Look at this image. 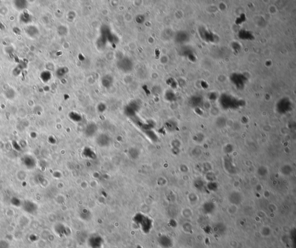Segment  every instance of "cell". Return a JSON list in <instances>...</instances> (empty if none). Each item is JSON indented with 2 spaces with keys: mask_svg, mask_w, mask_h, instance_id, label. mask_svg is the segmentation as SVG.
<instances>
[{
  "mask_svg": "<svg viewBox=\"0 0 296 248\" xmlns=\"http://www.w3.org/2000/svg\"><path fill=\"white\" fill-rule=\"evenodd\" d=\"M228 198H229V201H230V203H232V205H237L239 203H241V201H242V197H241V194L239 193L236 192V191L231 193L230 194Z\"/></svg>",
  "mask_w": 296,
  "mask_h": 248,
  "instance_id": "8992f818",
  "label": "cell"
},
{
  "mask_svg": "<svg viewBox=\"0 0 296 248\" xmlns=\"http://www.w3.org/2000/svg\"><path fill=\"white\" fill-rule=\"evenodd\" d=\"M15 8L18 11H23L25 9L28 5V2L25 0H16L13 1Z\"/></svg>",
  "mask_w": 296,
  "mask_h": 248,
  "instance_id": "52a82bcc",
  "label": "cell"
},
{
  "mask_svg": "<svg viewBox=\"0 0 296 248\" xmlns=\"http://www.w3.org/2000/svg\"><path fill=\"white\" fill-rule=\"evenodd\" d=\"M20 21L23 23H28L32 21V17L27 12H24L20 16Z\"/></svg>",
  "mask_w": 296,
  "mask_h": 248,
  "instance_id": "30bf717a",
  "label": "cell"
},
{
  "mask_svg": "<svg viewBox=\"0 0 296 248\" xmlns=\"http://www.w3.org/2000/svg\"><path fill=\"white\" fill-rule=\"evenodd\" d=\"M0 248H10L9 243L5 240H0Z\"/></svg>",
  "mask_w": 296,
  "mask_h": 248,
  "instance_id": "5bb4252c",
  "label": "cell"
},
{
  "mask_svg": "<svg viewBox=\"0 0 296 248\" xmlns=\"http://www.w3.org/2000/svg\"><path fill=\"white\" fill-rule=\"evenodd\" d=\"M260 235L264 238L270 237L273 234V230L268 225H264L260 229Z\"/></svg>",
  "mask_w": 296,
  "mask_h": 248,
  "instance_id": "9c48e42d",
  "label": "cell"
},
{
  "mask_svg": "<svg viewBox=\"0 0 296 248\" xmlns=\"http://www.w3.org/2000/svg\"><path fill=\"white\" fill-rule=\"evenodd\" d=\"M50 77H51V75L50 74V73L49 72H47V71L43 72L41 74V78L45 82H47V81H49L50 79Z\"/></svg>",
  "mask_w": 296,
  "mask_h": 248,
  "instance_id": "4fadbf2b",
  "label": "cell"
},
{
  "mask_svg": "<svg viewBox=\"0 0 296 248\" xmlns=\"http://www.w3.org/2000/svg\"><path fill=\"white\" fill-rule=\"evenodd\" d=\"M22 205L23 210L27 213L30 214L34 213L38 209L37 205L34 202L31 201L30 200L24 201Z\"/></svg>",
  "mask_w": 296,
  "mask_h": 248,
  "instance_id": "3957f363",
  "label": "cell"
},
{
  "mask_svg": "<svg viewBox=\"0 0 296 248\" xmlns=\"http://www.w3.org/2000/svg\"><path fill=\"white\" fill-rule=\"evenodd\" d=\"M133 220L144 233L148 234L151 231L153 226V221L148 216L139 213L134 216Z\"/></svg>",
  "mask_w": 296,
  "mask_h": 248,
  "instance_id": "6da1fadb",
  "label": "cell"
},
{
  "mask_svg": "<svg viewBox=\"0 0 296 248\" xmlns=\"http://www.w3.org/2000/svg\"><path fill=\"white\" fill-rule=\"evenodd\" d=\"M83 153L85 157L89 158L90 159H94L95 158V153L90 148H85Z\"/></svg>",
  "mask_w": 296,
  "mask_h": 248,
  "instance_id": "8fae6325",
  "label": "cell"
},
{
  "mask_svg": "<svg viewBox=\"0 0 296 248\" xmlns=\"http://www.w3.org/2000/svg\"><path fill=\"white\" fill-rule=\"evenodd\" d=\"M88 244L91 248H101L104 244V240L101 236L93 235L89 239Z\"/></svg>",
  "mask_w": 296,
  "mask_h": 248,
  "instance_id": "7a4b0ae2",
  "label": "cell"
},
{
  "mask_svg": "<svg viewBox=\"0 0 296 248\" xmlns=\"http://www.w3.org/2000/svg\"><path fill=\"white\" fill-rule=\"evenodd\" d=\"M25 33L28 37L31 38H35L39 35L40 31L35 26L30 25L25 27Z\"/></svg>",
  "mask_w": 296,
  "mask_h": 248,
  "instance_id": "5b68a950",
  "label": "cell"
},
{
  "mask_svg": "<svg viewBox=\"0 0 296 248\" xmlns=\"http://www.w3.org/2000/svg\"><path fill=\"white\" fill-rule=\"evenodd\" d=\"M27 176V174L26 173V172L23 171V170H20V171H18L17 173V178L18 179V180H19L20 181L24 180L26 179Z\"/></svg>",
  "mask_w": 296,
  "mask_h": 248,
  "instance_id": "7c38bea8",
  "label": "cell"
},
{
  "mask_svg": "<svg viewBox=\"0 0 296 248\" xmlns=\"http://www.w3.org/2000/svg\"><path fill=\"white\" fill-rule=\"evenodd\" d=\"M97 145L101 147H108L111 144V139L109 136L106 135H101L96 139Z\"/></svg>",
  "mask_w": 296,
  "mask_h": 248,
  "instance_id": "277c9868",
  "label": "cell"
},
{
  "mask_svg": "<svg viewBox=\"0 0 296 248\" xmlns=\"http://www.w3.org/2000/svg\"><path fill=\"white\" fill-rule=\"evenodd\" d=\"M54 229L55 232L58 235L61 236V237L65 235L67 232L66 227L64 226V225H63L62 224H57L56 225H55Z\"/></svg>",
  "mask_w": 296,
  "mask_h": 248,
  "instance_id": "ba28073f",
  "label": "cell"
},
{
  "mask_svg": "<svg viewBox=\"0 0 296 248\" xmlns=\"http://www.w3.org/2000/svg\"><path fill=\"white\" fill-rule=\"evenodd\" d=\"M228 212L231 215H234L235 212H237V205H232L230 208H228Z\"/></svg>",
  "mask_w": 296,
  "mask_h": 248,
  "instance_id": "9a60e30c",
  "label": "cell"
}]
</instances>
